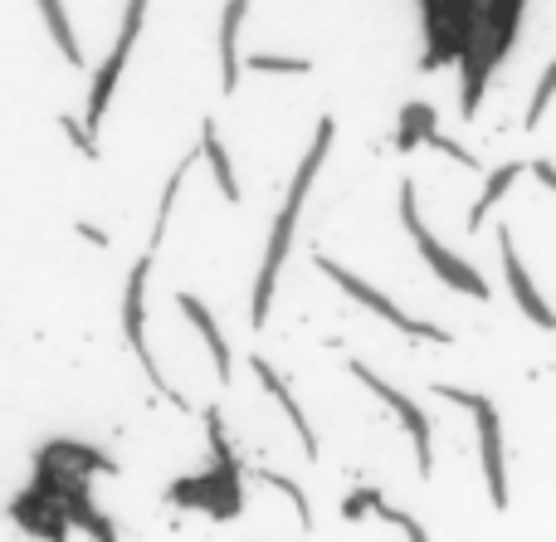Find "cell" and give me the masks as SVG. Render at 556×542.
<instances>
[{"label":"cell","mask_w":556,"mask_h":542,"mask_svg":"<svg viewBox=\"0 0 556 542\" xmlns=\"http://www.w3.org/2000/svg\"><path fill=\"white\" fill-rule=\"evenodd\" d=\"M434 396L450 401V406H464L473 416V436H479V465H483V484H489V504L508 508V450H503V420H498V406H493L483 391H464V387H434Z\"/></svg>","instance_id":"3"},{"label":"cell","mask_w":556,"mask_h":542,"mask_svg":"<svg viewBox=\"0 0 556 542\" xmlns=\"http://www.w3.org/2000/svg\"><path fill=\"white\" fill-rule=\"evenodd\" d=\"M152 269H156V250H147L142 260L132 264V274H127V293H123V332H127V348H132V352H137V362H142L147 381H152V387L162 391V396L172 401L176 411H191V401L181 396V387H172V381H166L162 362H156L152 342H147V279H152Z\"/></svg>","instance_id":"4"},{"label":"cell","mask_w":556,"mask_h":542,"mask_svg":"<svg viewBox=\"0 0 556 542\" xmlns=\"http://www.w3.org/2000/svg\"><path fill=\"white\" fill-rule=\"evenodd\" d=\"M522 172H528V166H522V162H503V166H493V172H489V181H483V191L473 196V205H469V235H479V230H483V220H489V211L503 201V196L513 191V186H518V176H522Z\"/></svg>","instance_id":"13"},{"label":"cell","mask_w":556,"mask_h":542,"mask_svg":"<svg viewBox=\"0 0 556 542\" xmlns=\"http://www.w3.org/2000/svg\"><path fill=\"white\" fill-rule=\"evenodd\" d=\"M376 514H381L386 524H395V528H401L405 542H430V533H425V524H420V518H415V514H401V508H391V504H381V508H376Z\"/></svg>","instance_id":"21"},{"label":"cell","mask_w":556,"mask_h":542,"mask_svg":"<svg viewBox=\"0 0 556 542\" xmlns=\"http://www.w3.org/2000/svg\"><path fill=\"white\" fill-rule=\"evenodd\" d=\"M498 250H503V279H508V289H513V303H518V308L528 313L532 328L552 332V328H556V308H552L547 299H542L538 279H532L528 264H522V250H518V240H513L508 225L498 230Z\"/></svg>","instance_id":"8"},{"label":"cell","mask_w":556,"mask_h":542,"mask_svg":"<svg viewBox=\"0 0 556 542\" xmlns=\"http://www.w3.org/2000/svg\"><path fill=\"white\" fill-rule=\"evenodd\" d=\"M313 264L327 274V279L337 283V289L346 293V299H352V303H362V308H371L376 318H381V323H391L395 332H405V338H420V342H440V348H444V342H450V328H440V323H425V318H410V313H405L401 303H395V299H386V293L376 289L371 279H362V274H352V269H346V264L327 260V254H317Z\"/></svg>","instance_id":"5"},{"label":"cell","mask_w":556,"mask_h":542,"mask_svg":"<svg viewBox=\"0 0 556 542\" xmlns=\"http://www.w3.org/2000/svg\"><path fill=\"white\" fill-rule=\"evenodd\" d=\"M381 504H386V499H381V489H376V484H362V489H352V494H346L342 518H346V524H356V518L376 514V508H381Z\"/></svg>","instance_id":"19"},{"label":"cell","mask_w":556,"mask_h":542,"mask_svg":"<svg viewBox=\"0 0 556 542\" xmlns=\"http://www.w3.org/2000/svg\"><path fill=\"white\" fill-rule=\"evenodd\" d=\"M332 142H337V123H332V113H327V117H317V133H313V142H307L303 162H298L293 186H288L283 205H278L274 230H269V244H264V260H260V274H254V299H250V328H254V332H260L264 323H269V313H274L278 274H283V264H288V250H293V230H298V220H303L307 191H313V181H317V172H323V162H327V152H332Z\"/></svg>","instance_id":"1"},{"label":"cell","mask_w":556,"mask_h":542,"mask_svg":"<svg viewBox=\"0 0 556 542\" xmlns=\"http://www.w3.org/2000/svg\"><path fill=\"white\" fill-rule=\"evenodd\" d=\"M254 479H264V484L278 489V494H283V499H293V508H298V524H303V528H313V504H307V494L293 484V479L274 475V469H254Z\"/></svg>","instance_id":"17"},{"label":"cell","mask_w":556,"mask_h":542,"mask_svg":"<svg viewBox=\"0 0 556 542\" xmlns=\"http://www.w3.org/2000/svg\"><path fill=\"white\" fill-rule=\"evenodd\" d=\"M346 371H352L356 381H362L366 391H371L376 401H386L391 406V416L401 420V430L410 436V450H415V469H420V479H430L434 475V426H430V416H425L420 406H415L410 396H405L401 387H391L386 377H376L366 362H346Z\"/></svg>","instance_id":"6"},{"label":"cell","mask_w":556,"mask_h":542,"mask_svg":"<svg viewBox=\"0 0 556 542\" xmlns=\"http://www.w3.org/2000/svg\"><path fill=\"white\" fill-rule=\"evenodd\" d=\"M552 98H556V59L547 64V74L538 78V93H532V103H528V117H522V127H528V133H532V127L542 123V117H547Z\"/></svg>","instance_id":"18"},{"label":"cell","mask_w":556,"mask_h":542,"mask_svg":"<svg viewBox=\"0 0 556 542\" xmlns=\"http://www.w3.org/2000/svg\"><path fill=\"white\" fill-rule=\"evenodd\" d=\"M244 15H250V0H225V15H220V39H215V54H220V88L235 93L240 88V29Z\"/></svg>","instance_id":"11"},{"label":"cell","mask_w":556,"mask_h":542,"mask_svg":"<svg viewBox=\"0 0 556 542\" xmlns=\"http://www.w3.org/2000/svg\"><path fill=\"white\" fill-rule=\"evenodd\" d=\"M401 225H405V235H410V244H415V254L425 260V269L434 274L440 283H450L454 293H469V299H489V279H483L479 269H473L469 260H459L454 250H444L440 240H434V230L425 225V215H420V196H415V181L405 176L401 181Z\"/></svg>","instance_id":"2"},{"label":"cell","mask_w":556,"mask_h":542,"mask_svg":"<svg viewBox=\"0 0 556 542\" xmlns=\"http://www.w3.org/2000/svg\"><path fill=\"white\" fill-rule=\"evenodd\" d=\"M528 172L538 176V181H542V186H547V191L556 196V166L547 162V156H538V162H528Z\"/></svg>","instance_id":"22"},{"label":"cell","mask_w":556,"mask_h":542,"mask_svg":"<svg viewBox=\"0 0 556 542\" xmlns=\"http://www.w3.org/2000/svg\"><path fill=\"white\" fill-rule=\"evenodd\" d=\"M195 152H201V162L211 166L215 191H220L230 205H240L244 191H240V176H235L230 152H225V142H220V127H215V117H205V123H201V142H195Z\"/></svg>","instance_id":"12"},{"label":"cell","mask_w":556,"mask_h":542,"mask_svg":"<svg viewBox=\"0 0 556 542\" xmlns=\"http://www.w3.org/2000/svg\"><path fill=\"white\" fill-rule=\"evenodd\" d=\"M440 127V117H434L430 103H405L401 108V127H395V147L401 152H415V147H425V137Z\"/></svg>","instance_id":"14"},{"label":"cell","mask_w":556,"mask_h":542,"mask_svg":"<svg viewBox=\"0 0 556 542\" xmlns=\"http://www.w3.org/2000/svg\"><path fill=\"white\" fill-rule=\"evenodd\" d=\"M39 15H45V25H49V35H54L59 54H64L68 64H84V49H78V39H74V25H68L64 0H39Z\"/></svg>","instance_id":"15"},{"label":"cell","mask_w":556,"mask_h":542,"mask_svg":"<svg viewBox=\"0 0 556 542\" xmlns=\"http://www.w3.org/2000/svg\"><path fill=\"white\" fill-rule=\"evenodd\" d=\"M425 147H434V152H440V156H450V162H459V166H469V172H479V156H473L464 142H454V137H444L440 127H434V133L425 137Z\"/></svg>","instance_id":"20"},{"label":"cell","mask_w":556,"mask_h":542,"mask_svg":"<svg viewBox=\"0 0 556 542\" xmlns=\"http://www.w3.org/2000/svg\"><path fill=\"white\" fill-rule=\"evenodd\" d=\"M250 367H254V381H260V387L274 396V406L283 411V420L298 430V445H303V455H307V459H317V430H313V420L303 416V406H298L293 387L283 381V371H278L269 357H250Z\"/></svg>","instance_id":"9"},{"label":"cell","mask_w":556,"mask_h":542,"mask_svg":"<svg viewBox=\"0 0 556 542\" xmlns=\"http://www.w3.org/2000/svg\"><path fill=\"white\" fill-rule=\"evenodd\" d=\"M176 308L191 318V328L201 332V342H205V352H211V362H215V377H220V387H230L235 381V352H230V342H225V332H220V323H215V313L205 308L201 299H195L191 289H176Z\"/></svg>","instance_id":"10"},{"label":"cell","mask_w":556,"mask_h":542,"mask_svg":"<svg viewBox=\"0 0 556 542\" xmlns=\"http://www.w3.org/2000/svg\"><path fill=\"white\" fill-rule=\"evenodd\" d=\"M142 15H147V0H127L123 29H117V45L108 49L103 68L93 74V88H88V113H84V127H88V133H98V123H103L108 103H113V88H117V78H123V68H127V54H132L137 35H142Z\"/></svg>","instance_id":"7"},{"label":"cell","mask_w":556,"mask_h":542,"mask_svg":"<svg viewBox=\"0 0 556 542\" xmlns=\"http://www.w3.org/2000/svg\"><path fill=\"white\" fill-rule=\"evenodd\" d=\"M240 68H250V74H313V59L264 54V49H254V54H240Z\"/></svg>","instance_id":"16"}]
</instances>
